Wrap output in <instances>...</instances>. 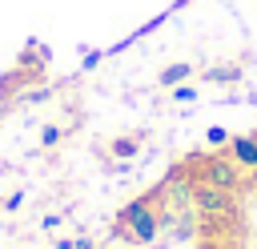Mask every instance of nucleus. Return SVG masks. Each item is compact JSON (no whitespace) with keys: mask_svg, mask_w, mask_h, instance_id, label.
<instances>
[{"mask_svg":"<svg viewBox=\"0 0 257 249\" xmlns=\"http://www.w3.org/2000/svg\"><path fill=\"white\" fill-rule=\"evenodd\" d=\"M185 80H193V64H189V60H173V64H165V68L157 72V84H161V88H177V84H185Z\"/></svg>","mask_w":257,"mask_h":249,"instance_id":"6","label":"nucleus"},{"mask_svg":"<svg viewBox=\"0 0 257 249\" xmlns=\"http://www.w3.org/2000/svg\"><path fill=\"white\" fill-rule=\"evenodd\" d=\"M241 64H213L209 72H205V80L209 84H241Z\"/></svg>","mask_w":257,"mask_h":249,"instance_id":"7","label":"nucleus"},{"mask_svg":"<svg viewBox=\"0 0 257 249\" xmlns=\"http://www.w3.org/2000/svg\"><path fill=\"white\" fill-rule=\"evenodd\" d=\"M169 96H173L177 104H189V100H197V84H193V80H185V84L169 88Z\"/></svg>","mask_w":257,"mask_h":249,"instance_id":"8","label":"nucleus"},{"mask_svg":"<svg viewBox=\"0 0 257 249\" xmlns=\"http://www.w3.org/2000/svg\"><path fill=\"white\" fill-rule=\"evenodd\" d=\"M76 249H92V241L88 237H76Z\"/></svg>","mask_w":257,"mask_h":249,"instance_id":"13","label":"nucleus"},{"mask_svg":"<svg viewBox=\"0 0 257 249\" xmlns=\"http://www.w3.org/2000/svg\"><path fill=\"white\" fill-rule=\"evenodd\" d=\"M165 225H169L165 197H161V189H149V193L133 197V201L116 213L112 233H116L124 245H153V241L165 233Z\"/></svg>","mask_w":257,"mask_h":249,"instance_id":"1","label":"nucleus"},{"mask_svg":"<svg viewBox=\"0 0 257 249\" xmlns=\"http://www.w3.org/2000/svg\"><path fill=\"white\" fill-rule=\"evenodd\" d=\"M60 137H64V129H60V125H44V129H40V145H44V149H56V145H60Z\"/></svg>","mask_w":257,"mask_h":249,"instance_id":"9","label":"nucleus"},{"mask_svg":"<svg viewBox=\"0 0 257 249\" xmlns=\"http://www.w3.org/2000/svg\"><path fill=\"white\" fill-rule=\"evenodd\" d=\"M189 209L197 217H205V221H229V217L241 213V197L229 193V189H217V185H209L201 177H193L189 181Z\"/></svg>","mask_w":257,"mask_h":249,"instance_id":"3","label":"nucleus"},{"mask_svg":"<svg viewBox=\"0 0 257 249\" xmlns=\"http://www.w3.org/2000/svg\"><path fill=\"white\" fill-rule=\"evenodd\" d=\"M20 205H24V189H16V193H8V197H4V205H0V209H4V213H16V209H20Z\"/></svg>","mask_w":257,"mask_h":249,"instance_id":"11","label":"nucleus"},{"mask_svg":"<svg viewBox=\"0 0 257 249\" xmlns=\"http://www.w3.org/2000/svg\"><path fill=\"white\" fill-rule=\"evenodd\" d=\"M52 249H76V241H72V237H56V241H52Z\"/></svg>","mask_w":257,"mask_h":249,"instance_id":"12","label":"nucleus"},{"mask_svg":"<svg viewBox=\"0 0 257 249\" xmlns=\"http://www.w3.org/2000/svg\"><path fill=\"white\" fill-rule=\"evenodd\" d=\"M141 149H145V137L141 133H120V137H112L104 145V153L112 161H133V157H141Z\"/></svg>","mask_w":257,"mask_h":249,"instance_id":"5","label":"nucleus"},{"mask_svg":"<svg viewBox=\"0 0 257 249\" xmlns=\"http://www.w3.org/2000/svg\"><path fill=\"white\" fill-rule=\"evenodd\" d=\"M225 153H229V161H233L237 169H245L249 177H257V133H237V137H229Z\"/></svg>","mask_w":257,"mask_h":249,"instance_id":"4","label":"nucleus"},{"mask_svg":"<svg viewBox=\"0 0 257 249\" xmlns=\"http://www.w3.org/2000/svg\"><path fill=\"white\" fill-rule=\"evenodd\" d=\"M185 169H193L189 177H201V181H209V185H217V189H229V193H237V197L249 189V173H245V169H237V165L229 161V153L189 157V161H185Z\"/></svg>","mask_w":257,"mask_h":249,"instance_id":"2","label":"nucleus"},{"mask_svg":"<svg viewBox=\"0 0 257 249\" xmlns=\"http://www.w3.org/2000/svg\"><path fill=\"white\" fill-rule=\"evenodd\" d=\"M205 141H209V149H225V145H229V133H225L221 125H209V129H205Z\"/></svg>","mask_w":257,"mask_h":249,"instance_id":"10","label":"nucleus"}]
</instances>
